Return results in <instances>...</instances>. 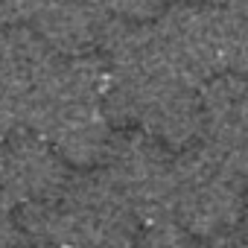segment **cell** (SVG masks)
<instances>
[{
  "label": "cell",
  "instance_id": "1",
  "mask_svg": "<svg viewBox=\"0 0 248 248\" xmlns=\"http://www.w3.org/2000/svg\"><path fill=\"white\" fill-rule=\"evenodd\" d=\"M245 202L248 181L207 146L196 143L175 155L170 222L193 239H210L242 228Z\"/></svg>",
  "mask_w": 248,
  "mask_h": 248
},
{
  "label": "cell",
  "instance_id": "2",
  "mask_svg": "<svg viewBox=\"0 0 248 248\" xmlns=\"http://www.w3.org/2000/svg\"><path fill=\"white\" fill-rule=\"evenodd\" d=\"M96 170L140 225L170 219L175 175V155L170 146L140 129H120L111 135Z\"/></svg>",
  "mask_w": 248,
  "mask_h": 248
},
{
  "label": "cell",
  "instance_id": "3",
  "mask_svg": "<svg viewBox=\"0 0 248 248\" xmlns=\"http://www.w3.org/2000/svg\"><path fill=\"white\" fill-rule=\"evenodd\" d=\"M152 30L167 59L196 88L231 70L236 50V21L225 6L181 0L161 12Z\"/></svg>",
  "mask_w": 248,
  "mask_h": 248
},
{
  "label": "cell",
  "instance_id": "4",
  "mask_svg": "<svg viewBox=\"0 0 248 248\" xmlns=\"http://www.w3.org/2000/svg\"><path fill=\"white\" fill-rule=\"evenodd\" d=\"M199 143L248 181V82L231 70L219 73L199 88Z\"/></svg>",
  "mask_w": 248,
  "mask_h": 248
},
{
  "label": "cell",
  "instance_id": "5",
  "mask_svg": "<svg viewBox=\"0 0 248 248\" xmlns=\"http://www.w3.org/2000/svg\"><path fill=\"white\" fill-rule=\"evenodd\" d=\"M114 12L105 0H44L30 27H35L62 56H88L93 53Z\"/></svg>",
  "mask_w": 248,
  "mask_h": 248
},
{
  "label": "cell",
  "instance_id": "6",
  "mask_svg": "<svg viewBox=\"0 0 248 248\" xmlns=\"http://www.w3.org/2000/svg\"><path fill=\"white\" fill-rule=\"evenodd\" d=\"M135 248H199V239H193L187 231H181L175 222H149L140 225Z\"/></svg>",
  "mask_w": 248,
  "mask_h": 248
},
{
  "label": "cell",
  "instance_id": "7",
  "mask_svg": "<svg viewBox=\"0 0 248 248\" xmlns=\"http://www.w3.org/2000/svg\"><path fill=\"white\" fill-rule=\"evenodd\" d=\"M108 9L123 18V21H135V24H146L149 18H155L158 12H164L167 0H105Z\"/></svg>",
  "mask_w": 248,
  "mask_h": 248
},
{
  "label": "cell",
  "instance_id": "8",
  "mask_svg": "<svg viewBox=\"0 0 248 248\" xmlns=\"http://www.w3.org/2000/svg\"><path fill=\"white\" fill-rule=\"evenodd\" d=\"M44 0H0V24H32Z\"/></svg>",
  "mask_w": 248,
  "mask_h": 248
},
{
  "label": "cell",
  "instance_id": "9",
  "mask_svg": "<svg viewBox=\"0 0 248 248\" xmlns=\"http://www.w3.org/2000/svg\"><path fill=\"white\" fill-rule=\"evenodd\" d=\"M24 242L18 222H15V210L0 207V248H18Z\"/></svg>",
  "mask_w": 248,
  "mask_h": 248
},
{
  "label": "cell",
  "instance_id": "10",
  "mask_svg": "<svg viewBox=\"0 0 248 248\" xmlns=\"http://www.w3.org/2000/svg\"><path fill=\"white\" fill-rule=\"evenodd\" d=\"M199 248H248V233L242 228H236V231H228L222 236L199 239Z\"/></svg>",
  "mask_w": 248,
  "mask_h": 248
},
{
  "label": "cell",
  "instance_id": "11",
  "mask_svg": "<svg viewBox=\"0 0 248 248\" xmlns=\"http://www.w3.org/2000/svg\"><path fill=\"white\" fill-rule=\"evenodd\" d=\"M225 9L231 12V18H233L239 27H248V0H228Z\"/></svg>",
  "mask_w": 248,
  "mask_h": 248
},
{
  "label": "cell",
  "instance_id": "12",
  "mask_svg": "<svg viewBox=\"0 0 248 248\" xmlns=\"http://www.w3.org/2000/svg\"><path fill=\"white\" fill-rule=\"evenodd\" d=\"M187 3H204V6H225L228 0H187Z\"/></svg>",
  "mask_w": 248,
  "mask_h": 248
},
{
  "label": "cell",
  "instance_id": "13",
  "mask_svg": "<svg viewBox=\"0 0 248 248\" xmlns=\"http://www.w3.org/2000/svg\"><path fill=\"white\" fill-rule=\"evenodd\" d=\"M18 248H50V245H35V242H27V239H24Z\"/></svg>",
  "mask_w": 248,
  "mask_h": 248
},
{
  "label": "cell",
  "instance_id": "14",
  "mask_svg": "<svg viewBox=\"0 0 248 248\" xmlns=\"http://www.w3.org/2000/svg\"><path fill=\"white\" fill-rule=\"evenodd\" d=\"M242 231L248 233V202H245V216H242Z\"/></svg>",
  "mask_w": 248,
  "mask_h": 248
},
{
  "label": "cell",
  "instance_id": "15",
  "mask_svg": "<svg viewBox=\"0 0 248 248\" xmlns=\"http://www.w3.org/2000/svg\"><path fill=\"white\" fill-rule=\"evenodd\" d=\"M0 30H3V24H0Z\"/></svg>",
  "mask_w": 248,
  "mask_h": 248
}]
</instances>
